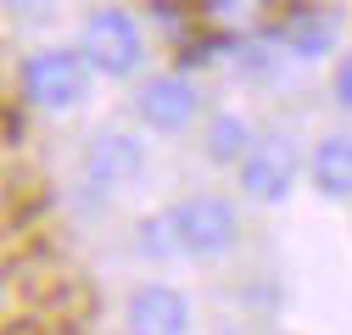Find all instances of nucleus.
Returning <instances> with one entry per match:
<instances>
[{
    "label": "nucleus",
    "instance_id": "ddd939ff",
    "mask_svg": "<svg viewBox=\"0 0 352 335\" xmlns=\"http://www.w3.org/2000/svg\"><path fill=\"white\" fill-rule=\"evenodd\" d=\"M336 101H341V106L352 112V56H346V62L336 67Z\"/></svg>",
    "mask_w": 352,
    "mask_h": 335
},
{
    "label": "nucleus",
    "instance_id": "20e7f679",
    "mask_svg": "<svg viewBox=\"0 0 352 335\" xmlns=\"http://www.w3.org/2000/svg\"><path fill=\"white\" fill-rule=\"evenodd\" d=\"M90 84H96V73H90L78 45H45V51H34L23 62V95L51 117L78 112L90 101Z\"/></svg>",
    "mask_w": 352,
    "mask_h": 335
},
{
    "label": "nucleus",
    "instance_id": "6e6552de",
    "mask_svg": "<svg viewBox=\"0 0 352 335\" xmlns=\"http://www.w3.org/2000/svg\"><path fill=\"white\" fill-rule=\"evenodd\" d=\"M307 185L324 201H352V135H324L307 151Z\"/></svg>",
    "mask_w": 352,
    "mask_h": 335
},
{
    "label": "nucleus",
    "instance_id": "f8f14e48",
    "mask_svg": "<svg viewBox=\"0 0 352 335\" xmlns=\"http://www.w3.org/2000/svg\"><path fill=\"white\" fill-rule=\"evenodd\" d=\"M17 23H51L56 12H62V0H0Z\"/></svg>",
    "mask_w": 352,
    "mask_h": 335
},
{
    "label": "nucleus",
    "instance_id": "0eeeda50",
    "mask_svg": "<svg viewBox=\"0 0 352 335\" xmlns=\"http://www.w3.org/2000/svg\"><path fill=\"white\" fill-rule=\"evenodd\" d=\"M135 112L151 135H185L190 123L201 117V90H196V78L185 73H157L140 84V95H135Z\"/></svg>",
    "mask_w": 352,
    "mask_h": 335
},
{
    "label": "nucleus",
    "instance_id": "7ed1b4c3",
    "mask_svg": "<svg viewBox=\"0 0 352 335\" xmlns=\"http://www.w3.org/2000/svg\"><path fill=\"white\" fill-rule=\"evenodd\" d=\"M78 51L96 78H135L146 62V28L123 6H96L78 28Z\"/></svg>",
    "mask_w": 352,
    "mask_h": 335
},
{
    "label": "nucleus",
    "instance_id": "f03ea898",
    "mask_svg": "<svg viewBox=\"0 0 352 335\" xmlns=\"http://www.w3.org/2000/svg\"><path fill=\"white\" fill-rule=\"evenodd\" d=\"M151 168V151L135 129H123V123H107V129H96L90 140L78 146V179L90 185L96 196H123L135 190L146 179Z\"/></svg>",
    "mask_w": 352,
    "mask_h": 335
},
{
    "label": "nucleus",
    "instance_id": "1a4fd4ad",
    "mask_svg": "<svg viewBox=\"0 0 352 335\" xmlns=\"http://www.w3.org/2000/svg\"><path fill=\"white\" fill-rule=\"evenodd\" d=\"M280 51L296 56V62H319L336 51V17L330 12H302L280 28Z\"/></svg>",
    "mask_w": 352,
    "mask_h": 335
},
{
    "label": "nucleus",
    "instance_id": "f257e3e1",
    "mask_svg": "<svg viewBox=\"0 0 352 335\" xmlns=\"http://www.w3.org/2000/svg\"><path fill=\"white\" fill-rule=\"evenodd\" d=\"M135 246L157 263H224L241 246V213L230 196L196 190V196H179L173 207H162V213L140 218Z\"/></svg>",
    "mask_w": 352,
    "mask_h": 335
},
{
    "label": "nucleus",
    "instance_id": "423d86ee",
    "mask_svg": "<svg viewBox=\"0 0 352 335\" xmlns=\"http://www.w3.org/2000/svg\"><path fill=\"white\" fill-rule=\"evenodd\" d=\"M196 308L179 285L168 279H140L123 297V335H190Z\"/></svg>",
    "mask_w": 352,
    "mask_h": 335
},
{
    "label": "nucleus",
    "instance_id": "9d476101",
    "mask_svg": "<svg viewBox=\"0 0 352 335\" xmlns=\"http://www.w3.org/2000/svg\"><path fill=\"white\" fill-rule=\"evenodd\" d=\"M252 123H246V112H212L207 117V135H201V146H207V162H218V168H235L246 151H252Z\"/></svg>",
    "mask_w": 352,
    "mask_h": 335
},
{
    "label": "nucleus",
    "instance_id": "39448f33",
    "mask_svg": "<svg viewBox=\"0 0 352 335\" xmlns=\"http://www.w3.org/2000/svg\"><path fill=\"white\" fill-rule=\"evenodd\" d=\"M302 179V157L285 135H269V140H252V151L235 162V185L246 201L257 207H280Z\"/></svg>",
    "mask_w": 352,
    "mask_h": 335
},
{
    "label": "nucleus",
    "instance_id": "9b49d317",
    "mask_svg": "<svg viewBox=\"0 0 352 335\" xmlns=\"http://www.w3.org/2000/svg\"><path fill=\"white\" fill-rule=\"evenodd\" d=\"M207 12H212V23H224L235 34H252L263 23V12H269V0H207Z\"/></svg>",
    "mask_w": 352,
    "mask_h": 335
}]
</instances>
